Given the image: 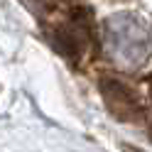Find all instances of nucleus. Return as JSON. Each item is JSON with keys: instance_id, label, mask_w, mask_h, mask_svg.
Segmentation results:
<instances>
[{"instance_id": "f257e3e1", "label": "nucleus", "mask_w": 152, "mask_h": 152, "mask_svg": "<svg viewBox=\"0 0 152 152\" xmlns=\"http://www.w3.org/2000/svg\"><path fill=\"white\" fill-rule=\"evenodd\" d=\"M101 93L106 98V106L115 118H120L123 123H140L142 118V106L135 96V91L130 86H125L118 79H103L101 83Z\"/></svg>"}]
</instances>
